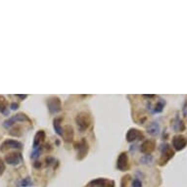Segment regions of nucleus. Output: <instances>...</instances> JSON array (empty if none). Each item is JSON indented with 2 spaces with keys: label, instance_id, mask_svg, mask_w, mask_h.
Here are the masks:
<instances>
[{
  "label": "nucleus",
  "instance_id": "6ab92c4d",
  "mask_svg": "<svg viewBox=\"0 0 187 187\" xmlns=\"http://www.w3.org/2000/svg\"><path fill=\"white\" fill-rule=\"evenodd\" d=\"M32 184H33V182H32V180L29 179V177H27V178H25L21 181V186L22 187H28V186H30Z\"/></svg>",
  "mask_w": 187,
  "mask_h": 187
},
{
  "label": "nucleus",
  "instance_id": "f8f14e48",
  "mask_svg": "<svg viewBox=\"0 0 187 187\" xmlns=\"http://www.w3.org/2000/svg\"><path fill=\"white\" fill-rule=\"evenodd\" d=\"M45 139V132L43 131H39L34 136V141H33V148L37 149Z\"/></svg>",
  "mask_w": 187,
  "mask_h": 187
},
{
  "label": "nucleus",
  "instance_id": "a878e982",
  "mask_svg": "<svg viewBox=\"0 0 187 187\" xmlns=\"http://www.w3.org/2000/svg\"><path fill=\"white\" fill-rule=\"evenodd\" d=\"M40 166H41L40 164H34V167H35V168H39Z\"/></svg>",
  "mask_w": 187,
  "mask_h": 187
},
{
  "label": "nucleus",
  "instance_id": "f257e3e1",
  "mask_svg": "<svg viewBox=\"0 0 187 187\" xmlns=\"http://www.w3.org/2000/svg\"><path fill=\"white\" fill-rule=\"evenodd\" d=\"M76 123L77 128L80 129L81 132L85 131L86 129L89 127L91 123V118L89 116V114H87L86 112H81L76 118Z\"/></svg>",
  "mask_w": 187,
  "mask_h": 187
},
{
  "label": "nucleus",
  "instance_id": "ddd939ff",
  "mask_svg": "<svg viewBox=\"0 0 187 187\" xmlns=\"http://www.w3.org/2000/svg\"><path fill=\"white\" fill-rule=\"evenodd\" d=\"M147 132L149 134H151V135L155 136V135H157V134H159L160 132V126H159V123H150L148 127H147Z\"/></svg>",
  "mask_w": 187,
  "mask_h": 187
},
{
  "label": "nucleus",
  "instance_id": "a211bd4d",
  "mask_svg": "<svg viewBox=\"0 0 187 187\" xmlns=\"http://www.w3.org/2000/svg\"><path fill=\"white\" fill-rule=\"evenodd\" d=\"M7 110V102L3 96H0V112L5 113Z\"/></svg>",
  "mask_w": 187,
  "mask_h": 187
},
{
  "label": "nucleus",
  "instance_id": "b1692460",
  "mask_svg": "<svg viewBox=\"0 0 187 187\" xmlns=\"http://www.w3.org/2000/svg\"><path fill=\"white\" fill-rule=\"evenodd\" d=\"M18 97H20V98H22V99H25V97H27V95H17Z\"/></svg>",
  "mask_w": 187,
  "mask_h": 187
},
{
  "label": "nucleus",
  "instance_id": "423d86ee",
  "mask_svg": "<svg viewBox=\"0 0 187 187\" xmlns=\"http://www.w3.org/2000/svg\"><path fill=\"white\" fill-rule=\"evenodd\" d=\"M76 149L77 150V158H79L80 160L84 159L85 157V155L87 154L88 152V144L86 142L85 139H82L80 142L76 143Z\"/></svg>",
  "mask_w": 187,
  "mask_h": 187
},
{
  "label": "nucleus",
  "instance_id": "f03ea898",
  "mask_svg": "<svg viewBox=\"0 0 187 187\" xmlns=\"http://www.w3.org/2000/svg\"><path fill=\"white\" fill-rule=\"evenodd\" d=\"M161 151H162V156H161V159H160V165L164 166L167 164L168 161H169L173 157L174 152H173V150L170 148L169 144L161 145Z\"/></svg>",
  "mask_w": 187,
  "mask_h": 187
},
{
  "label": "nucleus",
  "instance_id": "9b49d317",
  "mask_svg": "<svg viewBox=\"0 0 187 187\" xmlns=\"http://www.w3.org/2000/svg\"><path fill=\"white\" fill-rule=\"evenodd\" d=\"M155 147H156V145L153 140H145V141L141 144L140 151L143 154H150L155 150Z\"/></svg>",
  "mask_w": 187,
  "mask_h": 187
},
{
  "label": "nucleus",
  "instance_id": "1a4fd4ad",
  "mask_svg": "<svg viewBox=\"0 0 187 187\" xmlns=\"http://www.w3.org/2000/svg\"><path fill=\"white\" fill-rule=\"evenodd\" d=\"M187 144V139L182 136V135H175L173 138V145L175 150L180 151V150H183Z\"/></svg>",
  "mask_w": 187,
  "mask_h": 187
},
{
  "label": "nucleus",
  "instance_id": "9d476101",
  "mask_svg": "<svg viewBox=\"0 0 187 187\" xmlns=\"http://www.w3.org/2000/svg\"><path fill=\"white\" fill-rule=\"evenodd\" d=\"M144 136L142 132L136 128H131L127 133V140L128 142H133L135 141V140H140Z\"/></svg>",
  "mask_w": 187,
  "mask_h": 187
},
{
  "label": "nucleus",
  "instance_id": "2eb2a0df",
  "mask_svg": "<svg viewBox=\"0 0 187 187\" xmlns=\"http://www.w3.org/2000/svg\"><path fill=\"white\" fill-rule=\"evenodd\" d=\"M53 127L57 134H59L60 136L63 135V128L61 127V119H55L53 122Z\"/></svg>",
  "mask_w": 187,
  "mask_h": 187
},
{
  "label": "nucleus",
  "instance_id": "4468645a",
  "mask_svg": "<svg viewBox=\"0 0 187 187\" xmlns=\"http://www.w3.org/2000/svg\"><path fill=\"white\" fill-rule=\"evenodd\" d=\"M63 136L65 138L66 141H71L74 137V131H72V127L70 126H67L64 129H63Z\"/></svg>",
  "mask_w": 187,
  "mask_h": 187
},
{
  "label": "nucleus",
  "instance_id": "4be33fe9",
  "mask_svg": "<svg viewBox=\"0 0 187 187\" xmlns=\"http://www.w3.org/2000/svg\"><path fill=\"white\" fill-rule=\"evenodd\" d=\"M39 154H40V151H39V149H38L37 151H35V152H33V155H32V158H33V159H34V158H36V157H38Z\"/></svg>",
  "mask_w": 187,
  "mask_h": 187
},
{
  "label": "nucleus",
  "instance_id": "39448f33",
  "mask_svg": "<svg viewBox=\"0 0 187 187\" xmlns=\"http://www.w3.org/2000/svg\"><path fill=\"white\" fill-rule=\"evenodd\" d=\"M22 148V143H20L17 140H12V139H8L5 140V141L1 144L0 146V151H6L8 149H21Z\"/></svg>",
  "mask_w": 187,
  "mask_h": 187
},
{
  "label": "nucleus",
  "instance_id": "dca6fc26",
  "mask_svg": "<svg viewBox=\"0 0 187 187\" xmlns=\"http://www.w3.org/2000/svg\"><path fill=\"white\" fill-rule=\"evenodd\" d=\"M107 181L104 178H98L90 182V187H106Z\"/></svg>",
  "mask_w": 187,
  "mask_h": 187
},
{
  "label": "nucleus",
  "instance_id": "5701e85b",
  "mask_svg": "<svg viewBox=\"0 0 187 187\" xmlns=\"http://www.w3.org/2000/svg\"><path fill=\"white\" fill-rule=\"evenodd\" d=\"M18 108H19V104H17V103H13L12 105H11L12 110H17Z\"/></svg>",
  "mask_w": 187,
  "mask_h": 187
},
{
  "label": "nucleus",
  "instance_id": "393cba45",
  "mask_svg": "<svg viewBox=\"0 0 187 187\" xmlns=\"http://www.w3.org/2000/svg\"><path fill=\"white\" fill-rule=\"evenodd\" d=\"M145 97H148V98H153L155 97V95H144Z\"/></svg>",
  "mask_w": 187,
  "mask_h": 187
},
{
  "label": "nucleus",
  "instance_id": "0eeeda50",
  "mask_svg": "<svg viewBox=\"0 0 187 187\" xmlns=\"http://www.w3.org/2000/svg\"><path fill=\"white\" fill-rule=\"evenodd\" d=\"M117 169L122 171H126L128 169V158L127 153H122L119 156L117 161Z\"/></svg>",
  "mask_w": 187,
  "mask_h": 187
},
{
  "label": "nucleus",
  "instance_id": "7ed1b4c3",
  "mask_svg": "<svg viewBox=\"0 0 187 187\" xmlns=\"http://www.w3.org/2000/svg\"><path fill=\"white\" fill-rule=\"evenodd\" d=\"M47 106L51 114H57L62 110L61 100L57 97H52L47 100Z\"/></svg>",
  "mask_w": 187,
  "mask_h": 187
},
{
  "label": "nucleus",
  "instance_id": "20e7f679",
  "mask_svg": "<svg viewBox=\"0 0 187 187\" xmlns=\"http://www.w3.org/2000/svg\"><path fill=\"white\" fill-rule=\"evenodd\" d=\"M16 122H29V119L25 116V114L19 113V114H17V115H15L12 118H10L9 119H7V121H5L4 122V127L6 128H8L10 127H12Z\"/></svg>",
  "mask_w": 187,
  "mask_h": 187
},
{
  "label": "nucleus",
  "instance_id": "6e6552de",
  "mask_svg": "<svg viewBox=\"0 0 187 187\" xmlns=\"http://www.w3.org/2000/svg\"><path fill=\"white\" fill-rule=\"evenodd\" d=\"M22 155L20 153H17V152H12V153H9L8 155L5 156V161H6V163L9 164V165H18L22 162Z\"/></svg>",
  "mask_w": 187,
  "mask_h": 187
},
{
  "label": "nucleus",
  "instance_id": "f3484780",
  "mask_svg": "<svg viewBox=\"0 0 187 187\" xmlns=\"http://www.w3.org/2000/svg\"><path fill=\"white\" fill-rule=\"evenodd\" d=\"M165 104H166V101H164V100L161 99V100H160V101H159L157 104H156L154 111H155L156 113H161V112L163 111L164 107H165Z\"/></svg>",
  "mask_w": 187,
  "mask_h": 187
},
{
  "label": "nucleus",
  "instance_id": "412c9836",
  "mask_svg": "<svg viewBox=\"0 0 187 187\" xmlns=\"http://www.w3.org/2000/svg\"><path fill=\"white\" fill-rule=\"evenodd\" d=\"M132 187H142V183L139 179H134L132 182Z\"/></svg>",
  "mask_w": 187,
  "mask_h": 187
},
{
  "label": "nucleus",
  "instance_id": "aec40b11",
  "mask_svg": "<svg viewBox=\"0 0 187 187\" xmlns=\"http://www.w3.org/2000/svg\"><path fill=\"white\" fill-rule=\"evenodd\" d=\"M5 170V164L2 159H0V175H2Z\"/></svg>",
  "mask_w": 187,
  "mask_h": 187
}]
</instances>
